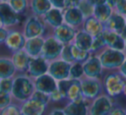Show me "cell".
Masks as SVG:
<instances>
[{
  "instance_id": "ab89813d",
  "label": "cell",
  "mask_w": 126,
  "mask_h": 115,
  "mask_svg": "<svg viewBox=\"0 0 126 115\" xmlns=\"http://www.w3.org/2000/svg\"><path fill=\"white\" fill-rule=\"evenodd\" d=\"M10 30H8L6 28L0 27V44L4 43L10 34Z\"/></svg>"
},
{
  "instance_id": "30bf717a",
  "label": "cell",
  "mask_w": 126,
  "mask_h": 115,
  "mask_svg": "<svg viewBox=\"0 0 126 115\" xmlns=\"http://www.w3.org/2000/svg\"><path fill=\"white\" fill-rule=\"evenodd\" d=\"M81 91L86 100H94L99 97L103 89V87L99 79L86 78L81 80Z\"/></svg>"
},
{
  "instance_id": "4316f807",
  "label": "cell",
  "mask_w": 126,
  "mask_h": 115,
  "mask_svg": "<svg viewBox=\"0 0 126 115\" xmlns=\"http://www.w3.org/2000/svg\"><path fill=\"white\" fill-rule=\"evenodd\" d=\"M16 72L12 59L7 58H0V80L12 78Z\"/></svg>"
},
{
  "instance_id": "7a4b0ae2",
  "label": "cell",
  "mask_w": 126,
  "mask_h": 115,
  "mask_svg": "<svg viewBox=\"0 0 126 115\" xmlns=\"http://www.w3.org/2000/svg\"><path fill=\"white\" fill-rule=\"evenodd\" d=\"M58 89L63 99H68L70 101H78L85 99L81 91V80L65 79L58 82Z\"/></svg>"
},
{
  "instance_id": "681fc988",
  "label": "cell",
  "mask_w": 126,
  "mask_h": 115,
  "mask_svg": "<svg viewBox=\"0 0 126 115\" xmlns=\"http://www.w3.org/2000/svg\"><path fill=\"white\" fill-rule=\"evenodd\" d=\"M125 51H126V37L125 38Z\"/></svg>"
},
{
  "instance_id": "484cf974",
  "label": "cell",
  "mask_w": 126,
  "mask_h": 115,
  "mask_svg": "<svg viewBox=\"0 0 126 115\" xmlns=\"http://www.w3.org/2000/svg\"><path fill=\"white\" fill-rule=\"evenodd\" d=\"M94 37L91 36L89 33L85 32L84 30L78 31L76 34L75 40H74V44L78 47L86 52H90L93 45Z\"/></svg>"
},
{
  "instance_id": "f546056e",
  "label": "cell",
  "mask_w": 126,
  "mask_h": 115,
  "mask_svg": "<svg viewBox=\"0 0 126 115\" xmlns=\"http://www.w3.org/2000/svg\"><path fill=\"white\" fill-rule=\"evenodd\" d=\"M77 8L82 13L84 19L91 17L94 16V6L88 2V0H81L77 5Z\"/></svg>"
},
{
  "instance_id": "d6986e66",
  "label": "cell",
  "mask_w": 126,
  "mask_h": 115,
  "mask_svg": "<svg viewBox=\"0 0 126 115\" xmlns=\"http://www.w3.org/2000/svg\"><path fill=\"white\" fill-rule=\"evenodd\" d=\"M44 43H45V39L43 37L29 39V40H27L24 50L30 58H33L40 57L41 55Z\"/></svg>"
},
{
  "instance_id": "816d5d0a",
  "label": "cell",
  "mask_w": 126,
  "mask_h": 115,
  "mask_svg": "<svg viewBox=\"0 0 126 115\" xmlns=\"http://www.w3.org/2000/svg\"><path fill=\"white\" fill-rule=\"evenodd\" d=\"M125 21H126V16H125Z\"/></svg>"
},
{
  "instance_id": "603a6c76",
  "label": "cell",
  "mask_w": 126,
  "mask_h": 115,
  "mask_svg": "<svg viewBox=\"0 0 126 115\" xmlns=\"http://www.w3.org/2000/svg\"><path fill=\"white\" fill-rule=\"evenodd\" d=\"M42 18H43L45 23L48 24L53 29H56L63 23H64L63 12V10H59V9L51 8Z\"/></svg>"
},
{
  "instance_id": "2e32d148",
  "label": "cell",
  "mask_w": 126,
  "mask_h": 115,
  "mask_svg": "<svg viewBox=\"0 0 126 115\" xmlns=\"http://www.w3.org/2000/svg\"><path fill=\"white\" fill-rule=\"evenodd\" d=\"M76 34V32L73 27L66 23H63L59 27L54 29L52 36L63 45H68L75 40Z\"/></svg>"
},
{
  "instance_id": "bcb514c9",
  "label": "cell",
  "mask_w": 126,
  "mask_h": 115,
  "mask_svg": "<svg viewBox=\"0 0 126 115\" xmlns=\"http://www.w3.org/2000/svg\"><path fill=\"white\" fill-rule=\"evenodd\" d=\"M118 1L119 0H106V3L109 4L111 8H115V6H116V4L118 3Z\"/></svg>"
},
{
  "instance_id": "d590c367",
  "label": "cell",
  "mask_w": 126,
  "mask_h": 115,
  "mask_svg": "<svg viewBox=\"0 0 126 115\" xmlns=\"http://www.w3.org/2000/svg\"><path fill=\"white\" fill-rule=\"evenodd\" d=\"M104 47H106V45H105V42H104V40H103L102 35H101V33H100V34L94 37L93 45H92V48H91V51H90V52H96V51L103 48Z\"/></svg>"
},
{
  "instance_id": "ac0fdd59",
  "label": "cell",
  "mask_w": 126,
  "mask_h": 115,
  "mask_svg": "<svg viewBox=\"0 0 126 115\" xmlns=\"http://www.w3.org/2000/svg\"><path fill=\"white\" fill-rule=\"evenodd\" d=\"M104 28L105 29L110 30V31L121 34L126 28L125 16L118 13H112L111 17L104 24Z\"/></svg>"
},
{
  "instance_id": "44dd1931",
  "label": "cell",
  "mask_w": 126,
  "mask_h": 115,
  "mask_svg": "<svg viewBox=\"0 0 126 115\" xmlns=\"http://www.w3.org/2000/svg\"><path fill=\"white\" fill-rule=\"evenodd\" d=\"M12 62L16 67V71L19 72H26L28 70L29 63L31 58L29 57L25 50H20L16 52H13L12 55Z\"/></svg>"
},
{
  "instance_id": "f35d334b",
  "label": "cell",
  "mask_w": 126,
  "mask_h": 115,
  "mask_svg": "<svg viewBox=\"0 0 126 115\" xmlns=\"http://www.w3.org/2000/svg\"><path fill=\"white\" fill-rule=\"evenodd\" d=\"M115 8L117 10V13L126 16V0H119Z\"/></svg>"
},
{
  "instance_id": "8d00e7d4",
  "label": "cell",
  "mask_w": 126,
  "mask_h": 115,
  "mask_svg": "<svg viewBox=\"0 0 126 115\" xmlns=\"http://www.w3.org/2000/svg\"><path fill=\"white\" fill-rule=\"evenodd\" d=\"M11 102V95L10 94L0 92V110L10 105Z\"/></svg>"
},
{
  "instance_id": "836d02e7",
  "label": "cell",
  "mask_w": 126,
  "mask_h": 115,
  "mask_svg": "<svg viewBox=\"0 0 126 115\" xmlns=\"http://www.w3.org/2000/svg\"><path fill=\"white\" fill-rule=\"evenodd\" d=\"M0 115H22V113L17 106L10 104L0 111Z\"/></svg>"
},
{
  "instance_id": "d6a6232c",
  "label": "cell",
  "mask_w": 126,
  "mask_h": 115,
  "mask_svg": "<svg viewBox=\"0 0 126 115\" xmlns=\"http://www.w3.org/2000/svg\"><path fill=\"white\" fill-rule=\"evenodd\" d=\"M70 44H68V45H64L63 48V51L61 52V55H60V59L63 60L65 62H68V63L70 64H74L75 61L73 59V57H72V53H71V48H70Z\"/></svg>"
},
{
  "instance_id": "e0dca14e",
  "label": "cell",
  "mask_w": 126,
  "mask_h": 115,
  "mask_svg": "<svg viewBox=\"0 0 126 115\" xmlns=\"http://www.w3.org/2000/svg\"><path fill=\"white\" fill-rule=\"evenodd\" d=\"M26 41L27 39L24 36L23 33L19 31H10L4 44L11 52H16L17 51L23 50Z\"/></svg>"
},
{
  "instance_id": "7bdbcfd3",
  "label": "cell",
  "mask_w": 126,
  "mask_h": 115,
  "mask_svg": "<svg viewBox=\"0 0 126 115\" xmlns=\"http://www.w3.org/2000/svg\"><path fill=\"white\" fill-rule=\"evenodd\" d=\"M88 2H89L91 4H93L94 7L106 3V0H88Z\"/></svg>"
},
{
  "instance_id": "9c48e42d",
  "label": "cell",
  "mask_w": 126,
  "mask_h": 115,
  "mask_svg": "<svg viewBox=\"0 0 126 115\" xmlns=\"http://www.w3.org/2000/svg\"><path fill=\"white\" fill-rule=\"evenodd\" d=\"M20 21L21 15L11 8L10 3L0 2V22L3 27H12L18 24Z\"/></svg>"
},
{
  "instance_id": "7dc6e473",
  "label": "cell",
  "mask_w": 126,
  "mask_h": 115,
  "mask_svg": "<svg viewBox=\"0 0 126 115\" xmlns=\"http://www.w3.org/2000/svg\"><path fill=\"white\" fill-rule=\"evenodd\" d=\"M10 0H0V2H5V3H8Z\"/></svg>"
},
{
  "instance_id": "74e56055",
  "label": "cell",
  "mask_w": 126,
  "mask_h": 115,
  "mask_svg": "<svg viewBox=\"0 0 126 115\" xmlns=\"http://www.w3.org/2000/svg\"><path fill=\"white\" fill-rule=\"evenodd\" d=\"M51 2L52 8L59 9L61 10H66L67 7V0H49Z\"/></svg>"
},
{
  "instance_id": "f6af8a7d",
  "label": "cell",
  "mask_w": 126,
  "mask_h": 115,
  "mask_svg": "<svg viewBox=\"0 0 126 115\" xmlns=\"http://www.w3.org/2000/svg\"><path fill=\"white\" fill-rule=\"evenodd\" d=\"M49 115H65L63 110H61V109H55V110L51 111V112L49 114Z\"/></svg>"
},
{
  "instance_id": "5bb4252c",
  "label": "cell",
  "mask_w": 126,
  "mask_h": 115,
  "mask_svg": "<svg viewBox=\"0 0 126 115\" xmlns=\"http://www.w3.org/2000/svg\"><path fill=\"white\" fill-rule=\"evenodd\" d=\"M47 106V104L30 97L23 102L20 109L22 115H43Z\"/></svg>"
},
{
  "instance_id": "4fadbf2b",
  "label": "cell",
  "mask_w": 126,
  "mask_h": 115,
  "mask_svg": "<svg viewBox=\"0 0 126 115\" xmlns=\"http://www.w3.org/2000/svg\"><path fill=\"white\" fill-rule=\"evenodd\" d=\"M84 75L88 78L99 79L101 77L103 66L99 57H90L86 62L82 64Z\"/></svg>"
},
{
  "instance_id": "6da1fadb",
  "label": "cell",
  "mask_w": 126,
  "mask_h": 115,
  "mask_svg": "<svg viewBox=\"0 0 126 115\" xmlns=\"http://www.w3.org/2000/svg\"><path fill=\"white\" fill-rule=\"evenodd\" d=\"M35 91L34 82L29 77L18 76L13 79L11 94L13 97L20 101H26Z\"/></svg>"
},
{
  "instance_id": "5b68a950",
  "label": "cell",
  "mask_w": 126,
  "mask_h": 115,
  "mask_svg": "<svg viewBox=\"0 0 126 115\" xmlns=\"http://www.w3.org/2000/svg\"><path fill=\"white\" fill-rule=\"evenodd\" d=\"M63 47L64 45L58 41L53 36H49L45 39V43L40 56L48 62H52L60 57Z\"/></svg>"
},
{
  "instance_id": "7402d4cb",
  "label": "cell",
  "mask_w": 126,
  "mask_h": 115,
  "mask_svg": "<svg viewBox=\"0 0 126 115\" xmlns=\"http://www.w3.org/2000/svg\"><path fill=\"white\" fill-rule=\"evenodd\" d=\"M83 15L81 10L77 7L69 8L63 11V21L64 23L71 26V27H77L83 22Z\"/></svg>"
},
{
  "instance_id": "d4e9b609",
  "label": "cell",
  "mask_w": 126,
  "mask_h": 115,
  "mask_svg": "<svg viewBox=\"0 0 126 115\" xmlns=\"http://www.w3.org/2000/svg\"><path fill=\"white\" fill-rule=\"evenodd\" d=\"M104 24L101 23L94 16L85 19L84 22H83V30L93 37L100 34L104 31Z\"/></svg>"
},
{
  "instance_id": "8992f818",
  "label": "cell",
  "mask_w": 126,
  "mask_h": 115,
  "mask_svg": "<svg viewBox=\"0 0 126 115\" xmlns=\"http://www.w3.org/2000/svg\"><path fill=\"white\" fill-rule=\"evenodd\" d=\"M45 31L46 27L40 17L36 16H32L28 17L25 22L22 33L27 40H29V39L37 38V37H42L45 33Z\"/></svg>"
},
{
  "instance_id": "c3c4849f",
  "label": "cell",
  "mask_w": 126,
  "mask_h": 115,
  "mask_svg": "<svg viewBox=\"0 0 126 115\" xmlns=\"http://www.w3.org/2000/svg\"><path fill=\"white\" fill-rule=\"evenodd\" d=\"M124 93H125V96H126V85H125V91H124Z\"/></svg>"
},
{
  "instance_id": "ffe728a7",
  "label": "cell",
  "mask_w": 126,
  "mask_h": 115,
  "mask_svg": "<svg viewBox=\"0 0 126 115\" xmlns=\"http://www.w3.org/2000/svg\"><path fill=\"white\" fill-rule=\"evenodd\" d=\"M65 115H88L89 108L86 99L78 101H70L63 109Z\"/></svg>"
},
{
  "instance_id": "9a60e30c",
  "label": "cell",
  "mask_w": 126,
  "mask_h": 115,
  "mask_svg": "<svg viewBox=\"0 0 126 115\" xmlns=\"http://www.w3.org/2000/svg\"><path fill=\"white\" fill-rule=\"evenodd\" d=\"M35 90L50 95L58 88V82L48 73L35 78Z\"/></svg>"
},
{
  "instance_id": "8fae6325",
  "label": "cell",
  "mask_w": 126,
  "mask_h": 115,
  "mask_svg": "<svg viewBox=\"0 0 126 115\" xmlns=\"http://www.w3.org/2000/svg\"><path fill=\"white\" fill-rule=\"evenodd\" d=\"M49 65H50L49 62L42 58L41 56L33 58H31L28 70L27 72L28 73L29 77L33 78H37V77H40L48 73Z\"/></svg>"
},
{
  "instance_id": "3957f363",
  "label": "cell",
  "mask_w": 126,
  "mask_h": 115,
  "mask_svg": "<svg viewBox=\"0 0 126 115\" xmlns=\"http://www.w3.org/2000/svg\"><path fill=\"white\" fill-rule=\"evenodd\" d=\"M126 85V78L120 72H111L106 76L103 82V88L111 98L124 93Z\"/></svg>"
},
{
  "instance_id": "cb8c5ba5",
  "label": "cell",
  "mask_w": 126,
  "mask_h": 115,
  "mask_svg": "<svg viewBox=\"0 0 126 115\" xmlns=\"http://www.w3.org/2000/svg\"><path fill=\"white\" fill-rule=\"evenodd\" d=\"M29 8L33 16L43 17L52 8L49 0H29Z\"/></svg>"
},
{
  "instance_id": "e575fe53",
  "label": "cell",
  "mask_w": 126,
  "mask_h": 115,
  "mask_svg": "<svg viewBox=\"0 0 126 115\" xmlns=\"http://www.w3.org/2000/svg\"><path fill=\"white\" fill-rule=\"evenodd\" d=\"M13 87V79H3L0 80V92L7 94H11Z\"/></svg>"
},
{
  "instance_id": "7c38bea8",
  "label": "cell",
  "mask_w": 126,
  "mask_h": 115,
  "mask_svg": "<svg viewBox=\"0 0 126 115\" xmlns=\"http://www.w3.org/2000/svg\"><path fill=\"white\" fill-rule=\"evenodd\" d=\"M101 35H102L105 45L108 48L118 51L125 50V40L121 34L110 30L104 29V31L101 33Z\"/></svg>"
},
{
  "instance_id": "277c9868",
  "label": "cell",
  "mask_w": 126,
  "mask_h": 115,
  "mask_svg": "<svg viewBox=\"0 0 126 115\" xmlns=\"http://www.w3.org/2000/svg\"><path fill=\"white\" fill-rule=\"evenodd\" d=\"M103 68L106 70L120 68L125 62L126 55L124 51H118L111 48H106L99 56Z\"/></svg>"
},
{
  "instance_id": "83f0119b",
  "label": "cell",
  "mask_w": 126,
  "mask_h": 115,
  "mask_svg": "<svg viewBox=\"0 0 126 115\" xmlns=\"http://www.w3.org/2000/svg\"><path fill=\"white\" fill-rule=\"evenodd\" d=\"M111 15H112V8L107 3L94 7V16L98 19L101 23H106Z\"/></svg>"
},
{
  "instance_id": "1f68e13d",
  "label": "cell",
  "mask_w": 126,
  "mask_h": 115,
  "mask_svg": "<svg viewBox=\"0 0 126 115\" xmlns=\"http://www.w3.org/2000/svg\"><path fill=\"white\" fill-rule=\"evenodd\" d=\"M83 75H84V71H83L82 64L81 63L72 64L71 68H70V78L80 80Z\"/></svg>"
},
{
  "instance_id": "f907efd6",
  "label": "cell",
  "mask_w": 126,
  "mask_h": 115,
  "mask_svg": "<svg viewBox=\"0 0 126 115\" xmlns=\"http://www.w3.org/2000/svg\"><path fill=\"white\" fill-rule=\"evenodd\" d=\"M0 27H3V26H2V24H1V22H0Z\"/></svg>"
},
{
  "instance_id": "ba28073f",
  "label": "cell",
  "mask_w": 126,
  "mask_h": 115,
  "mask_svg": "<svg viewBox=\"0 0 126 115\" xmlns=\"http://www.w3.org/2000/svg\"><path fill=\"white\" fill-rule=\"evenodd\" d=\"M71 65L72 64L65 62L62 59L54 60L49 65L48 74L51 75L57 82L69 79Z\"/></svg>"
},
{
  "instance_id": "b9f144b4",
  "label": "cell",
  "mask_w": 126,
  "mask_h": 115,
  "mask_svg": "<svg viewBox=\"0 0 126 115\" xmlns=\"http://www.w3.org/2000/svg\"><path fill=\"white\" fill-rule=\"evenodd\" d=\"M110 115H126V110L120 107H113Z\"/></svg>"
},
{
  "instance_id": "52a82bcc",
  "label": "cell",
  "mask_w": 126,
  "mask_h": 115,
  "mask_svg": "<svg viewBox=\"0 0 126 115\" xmlns=\"http://www.w3.org/2000/svg\"><path fill=\"white\" fill-rule=\"evenodd\" d=\"M112 108L113 102L111 97L107 95H100L94 100L88 115H110Z\"/></svg>"
},
{
  "instance_id": "ee69618b",
  "label": "cell",
  "mask_w": 126,
  "mask_h": 115,
  "mask_svg": "<svg viewBox=\"0 0 126 115\" xmlns=\"http://www.w3.org/2000/svg\"><path fill=\"white\" fill-rule=\"evenodd\" d=\"M119 72L123 75V77H125V78H126V58H125V62L123 63V65L120 66Z\"/></svg>"
},
{
  "instance_id": "60d3db41",
  "label": "cell",
  "mask_w": 126,
  "mask_h": 115,
  "mask_svg": "<svg viewBox=\"0 0 126 115\" xmlns=\"http://www.w3.org/2000/svg\"><path fill=\"white\" fill-rule=\"evenodd\" d=\"M49 96H50V100H52V101H59V100H62L63 99V97L62 96L61 93L58 88L55 91H53Z\"/></svg>"
},
{
  "instance_id": "4dcf8cb0",
  "label": "cell",
  "mask_w": 126,
  "mask_h": 115,
  "mask_svg": "<svg viewBox=\"0 0 126 115\" xmlns=\"http://www.w3.org/2000/svg\"><path fill=\"white\" fill-rule=\"evenodd\" d=\"M8 3L19 15L23 14L29 7V0H10Z\"/></svg>"
},
{
  "instance_id": "f1b7e54d",
  "label": "cell",
  "mask_w": 126,
  "mask_h": 115,
  "mask_svg": "<svg viewBox=\"0 0 126 115\" xmlns=\"http://www.w3.org/2000/svg\"><path fill=\"white\" fill-rule=\"evenodd\" d=\"M70 48H71L72 57H73L75 63L83 64L90 58V52H86V51H83L81 49L78 48L75 44H71Z\"/></svg>"
}]
</instances>
